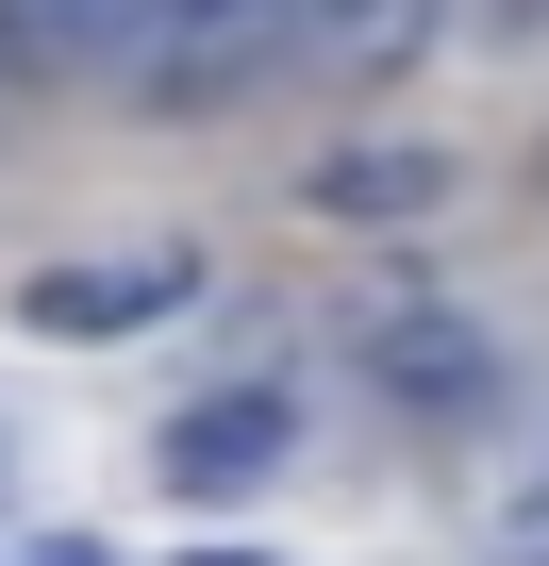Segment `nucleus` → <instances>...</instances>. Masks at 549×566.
I'll list each match as a JSON object with an SVG mask.
<instances>
[{
  "instance_id": "nucleus-7",
  "label": "nucleus",
  "mask_w": 549,
  "mask_h": 566,
  "mask_svg": "<svg viewBox=\"0 0 549 566\" xmlns=\"http://www.w3.org/2000/svg\"><path fill=\"white\" fill-rule=\"evenodd\" d=\"M183 566H250V549H183Z\"/></svg>"
},
{
  "instance_id": "nucleus-3",
  "label": "nucleus",
  "mask_w": 549,
  "mask_h": 566,
  "mask_svg": "<svg viewBox=\"0 0 549 566\" xmlns=\"http://www.w3.org/2000/svg\"><path fill=\"white\" fill-rule=\"evenodd\" d=\"M433 200H450V150H416V134L300 167V217H334V233H400V217H433Z\"/></svg>"
},
{
  "instance_id": "nucleus-1",
  "label": "nucleus",
  "mask_w": 549,
  "mask_h": 566,
  "mask_svg": "<svg viewBox=\"0 0 549 566\" xmlns=\"http://www.w3.org/2000/svg\"><path fill=\"white\" fill-rule=\"evenodd\" d=\"M183 301H200L183 250H84V266H34V283H18L34 334H150V317H183Z\"/></svg>"
},
{
  "instance_id": "nucleus-6",
  "label": "nucleus",
  "mask_w": 549,
  "mask_h": 566,
  "mask_svg": "<svg viewBox=\"0 0 549 566\" xmlns=\"http://www.w3.org/2000/svg\"><path fill=\"white\" fill-rule=\"evenodd\" d=\"M67 67H101V0H0V101L67 84Z\"/></svg>"
},
{
  "instance_id": "nucleus-4",
  "label": "nucleus",
  "mask_w": 549,
  "mask_h": 566,
  "mask_svg": "<svg viewBox=\"0 0 549 566\" xmlns=\"http://www.w3.org/2000/svg\"><path fill=\"white\" fill-rule=\"evenodd\" d=\"M367 384H383L400 417H483V400H499V350H483L466 317H383V334H367Z\"/></svg>"
},
{
  "instance_id": "nucleus-5",
  "label": "nucleus",
  "mask_w": 549,
  "mask_h": 566,
  "mask_svg": "<svg viewBox=\"0 0 549 566\" xmlns=\"http://www.w3.org/2000/svg\"><path fill=\"white\" fill-rule=\"evenodd\" d=\"M284 51L334 67V84H400L433 51V0H284Z\"/></svg>"
},
{
  "instance_id": "nucleus-2",
  "label": "nucleus",
  "mask_w": 549,
  "mask_h": 566,
  "mask_svg": "<svg viewBox=\"0 0 549 566\" xmlns=\"http://www.w3.org/2000/svg\"><path fill=\"white\" fill-rule=\"evenodd\" d=\"M284 450H300V400H284V384H233V400H183V417H167V483H183V500H250Z\"/></svg>"
}]
</instances>
